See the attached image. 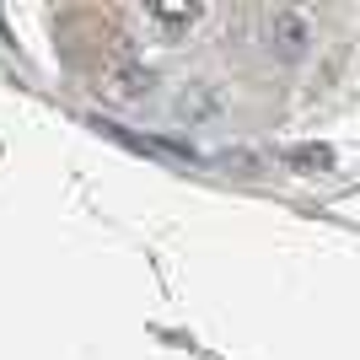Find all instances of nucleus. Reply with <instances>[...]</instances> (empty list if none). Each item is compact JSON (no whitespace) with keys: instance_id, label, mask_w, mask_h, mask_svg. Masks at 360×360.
Wrapping results in <instances>:
<instances>
[{"instance_id":"obj_2","label":"nucleus","mask_w":360,"mask_h":360,"mask_svg":"<svg viewBox=\"0 0 360 360\" xmlns=\"http://www.w3.org/2000/svg\"><path fill=\"white\" fill-rule=\"evenodd\" d=\"M264 38H269V54H280V60H301L307 54V44H312V27H307V16L296 11H269V22H264Z\"/></svg>"},{"instance_id":"obj_4","label":"nucleus","mask_w":360,"mask_h":360,"mask_svg":"<svg viewBox=\"0 0 360 360\" xmlns=\"http://www.w3.org/2000/svg\"><path fill=\"white\" fill-rule=\"evenodd\" d=\"M285 162L307 167V172H323V167H333V150L328 146H296V150H285Z\"/></svg>"},{"instance_id":"obj_3","label":"nucleus","mask_w":360,"mask_h":360,"mask_svg":"<svg viewBox=\"0 0 360 360\" xmlns=\"http://www.w3.org/2000/svg\"><path fill=\"white\" fill-rule=\"evenodd\" d=\"M146 16L156 22V27L178 32V27H194V22H199V6H146Z\"/></svg>"},{"instance_id":"obj_1","label":"nucleus","mask_w":360,"mask_h":360,"mask_svg":"<svg viewBox=\"0 0 360 360\" xmlns=\"http://www.w3.org/2000/svg\"><path fill=\"white\" fill-rule=\"evenodd\" d=\"M97 91L113 97V103H140L150 91V70L135 65L129 54H108V60L97 65Z\"/></svg>"}]
</instances>
